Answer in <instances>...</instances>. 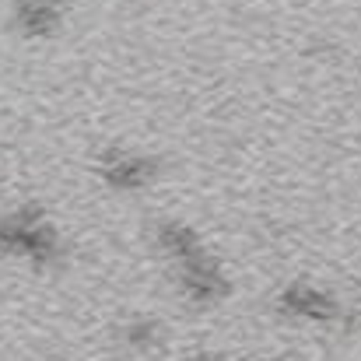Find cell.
Here are the masks:
<instances>
[{
  "label": "cell",
  "mask_w": 361,
  "mask_h": 361,
  "mask_svg": "<svg viewBox=\"0 0 361 361\" xmlns=\"http://www.w3.org/2000/svg\"><path fill=\"white\" fill-rule=\"evenodd\" d=\"M281 361H302V358H281Z\"/></svg>",
  "instance_id": "cell-9"
},
{
  "label": "cell",
  "mask_w": 361,
  "mask_h": 361,
  "mask_svg": "<svg viewBox=\"0 0 361 361\" xmlns=\"http://www.w3.org/2000/svg\"><path fill=\"white\" fill-rule=\"evenodd\" d=\"M123 341H126L130 348H137V351H151V348H158V341H161V326H158L154 319H130V323L123 326Z\"/></svg>",
  "instance_id": "cell-7"
},
{
  "label": "cell",
  "mask_w": 361,
  "mask_h": 361,
  "mask_svg": "<svg viewBox=\"0 0 361 361\" xmlns=\"http://www.w3.org/2000/svg\"><path fill=\"white\" fill-rule=\"evenodd\" d=\"M158 176V161L154 158H144V154H126V151H109L102 158V179L113 186V190H144L147 183H154Z\"/></svg>",
  "instance_id": "cell-4"
},
{
  "label": "cell",
  "mask_w": 361,
  "mask_h": 361,
  "mask_svg": "<svg viewBox=\"0 0 361 361\" xmlns=\"http://www.w3.org/2000/svg\"><path fill=\"white\" fill-rule=\"evenodd\" d=\"M179 288L193 305H218L228 295V277L211 259V252H204V256L179 267Z\"/></svg>",
  "instance_id": "cell-2"
},
{
  "label": "cell",
  "mask_w": 361,
  "mask_h": 361,
  "mask_svg": "<svg viewBox=\"0 0 361 361\" xmlns=\"http://www.w3.org/2000/svg\"><path fill=\"white\" fill-rule=\"evenodd\" d=\"M158 245L165 249L169 259H176V267H183V263H190V259H197V256L207 252L204 242H200V235H197L193 228L179 225V221H165V225H158Z\"/></svg>",
  "instance_id": "cell-5"
},
{
  "label": "cell",
  "mask_w": 361,
  "mask_h": 361,
  "mask_svg": "<svg viewBox=\"0 0 361 361\" xmlns=\"http://www.w3.org/2000/svg\"><path fill=\"white\" fill-rule=\"evenodd\" d=\"M277 309L291 319H309V323H334L341 316L337 298L312 284H288L277 298Z\"/></svg>",
  "instance_id": "cell-3"
},
{
  "label": "cell",
  "mask_w": 361,
  "mask_h": 361,
  "mask_svg": "<svg viewBox=\"0 0 361 361\" xmlns=\"http://www.w3.org/2000/svg\"><path fill=\"white\" fill-rule=\"evenodd\" d=\"M0 252L25 256V259L42 267V263H53L60 256V235L39 207H21L0 221Z\"/></svg>",
  "instance_id": "cell-1"
},
{
  "label": "cell",
  "mask_w": 361,
  "mask_h": 361,
  "mask_svg": "<svg viewBox=\"0 0 361 361\" xmlns=\"http://www.w3.org/2000/svg\"><path fill=\"white\" fill-rule=\"evenodd\" d=\"M190 361H228L225 355H214V351H200V355H193Z\"/></svg>",
  "instance_id": "cell-8"
},
{
  "label": "cell",
  "mask_w": 361,
  "mask_h": 361,
  "mask_svg": "<svg viewBox=\"0 0 361 361\" xmlns=\"http://www.w3.org/2000/svg\"><path fill=\"white\" fill-rule=\"evenodd\" d=\"M18 25L28 35H49L60 25V11L39 0H18Z\"/></svg>",
  "instance_id": "cell-6"
}]
</instances>
